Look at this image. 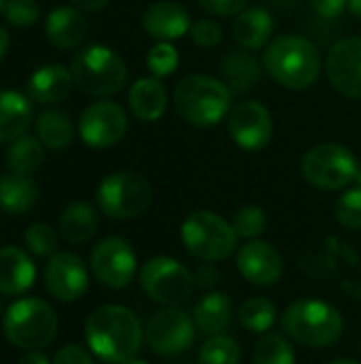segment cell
Segmentation results:
<instances>
[{
	"mask_svg": "<svg viewBox=\"0 0 361 364\" xmlns=\"http://www.w3.org/2000/svg\"><path fill=\"white\" fill-rule=\"evenodd\" d=\"M311 6L323 19H336L349 6V0H311Z\"/></svg>",
	"mask_w": 361,
	"mask_h": 364,
	"instance_id": "b9f144b4",
	"label": "cell"
},
{
	"mask_svg": "<svg viewBox=\"0 0 361 364\" xmlns=\"http://www.w3.org/2000/svg\"><path fill=\"white\" fill-rule=\"evenodd\" d=\"M47 292L60 303L79 301L89 288V275L85 262L72 252H57L49 258L45 269Z\"/></svg>",
	"mask_w": 361,
	"mask_h": 364,
	"instance_id": "2e32d148",
	"label": "cell"
},
{
	"mask_svg": "<svg viewBox=\"0 0 361 364\" xmlns=\"http://www.w3.org/2000/svg\"><path fill=\"white\" fill-rule=\"evenodd\" d=\"M360 173L355 154L338 143H319L311 147L302 158L304 179L319 190H343L349 188Z\"/></svg>",
	"mask_w": 361,
	"mask_h": 364,
	"instance_id": "9c48e42d",
	"label": "cell"
},
{
	"mask_svg": "<svg viewBox=\"0 0 361 364\" xmlns=\"http://www.w3.org/2000/svg\"><path fill=\"white\" fill-rule=\"evenodd\" d=\"M349 13L353 15V17H357L361 19V0H349Z\"/></svg>",
	"mask_w": 361,
	"mask_h": 364,
	"instance_id": "7dc6e473",
	"label": "cell"
},
{
	"mask_svg": "<svg viewBox=\"0 0 361 364\" xmlns=\"http://www.w3.org/2000/svg\"><path fill=\"white\" fill-rule=\"evenodd\" d=\"M281 328L291 341L321 350L338 343L345 331V320L340 311L326 301L300 299L283 311Z\"/></svg>",
	"mask_w": 361,
	"mask_h": 364,
	"instance_id": "277c9868",
	"label": "cell"
},
{
	"mask_svg": "<svg viewBox=\"0 0 361 364\" xmlns=\"http://www.w3.org/2000/svg\"><path fill=\"white\" fill-rule=\"evenodd\" d=\"M236 269L249 284L268 288L283 277V258L268 241L251 239L238 250Z\"/></svg>",
	"mask_w": 361,
	"mask_h": 364,
	"instance_id": "e0dca14e",
	"label": "cell"
},
{
	"mask_svg": "<svg viewBox=\"0 0 361 364\" xmlns=\"http://www.w3.org/2000/svg\"><path fill=\"white\" fill-rule=\"evenodd\" d=\"M336 220L347 230H361V186L343 192L336 203Z\"/></svg>",
	"mask_w": 361,
	"mask_h": 364,
	"instance_id": "8d00e7d4",
	"label": "cell"
},
{
	"mask_svg": "<svg viewBox=\"0 0 361 364\" xmlns=\"http://www.w3.org/2000/svg\"><path fill=\"white\" fill-rule=\"evenodd\" d=\"M189 34H191V41L198 45V47H217L221 41H223V30L221 26L211 19V17H200L191 23L189 28Z\"/></svg>",
	"mask_w": 361,
	"mask_h": 364,
	"instance_id": "f35d334b",
	"label": "cell"
},
{
	"mask_svg": "<svg viewBox=\"0 0 361 364\" xmlns=\"http://www.w3.org/2000/svg\"><path fill=\"white\" fill-rule=\"evenodd\" d=\"M277 318H279V309L266 296H249L240 305V311H238V320H240L243 328L249 333H255V335L270 333Z\"/></svg>",
	"mask_w": 361,
	"mask_h": 364,
	"instance_id": "4dcf8cb0",
	"label": "cell"
},
{
	"mask_svg": "<svg viewBox=\"0 0 361 364\" xmlns=\"http://www.w3.org/2000/svg\"><path fill=\"white\" fill-rule=\"evenodd\" d=\"M300 0H270V4H274L277 9H291V6H296Z\"/></svg>",
	"mask_w": 361,
	"mask_h": 364,
	"instance_id": "c3c4849f",
	"label": "cell"
},
{
	"mask_svg": "<svg viewBox=\"0 0 361 364\" xmlns=\"http://www.w3.org/2000/svg\"><path fill=\"white\" fill-rule=\"evenodd\" d=\"M74 85L72 73L62 64H45L36 68L28 79V98L40 105H53L64 100Z\"/></svg>",
	"mask_w": 361,
	"mask_h": 364,
	"instance_id": "ffe728a7",
	"label": "cell"
},
{
	"mask_svg": "<svg viewBox=\"0 0 361 364\" xmlns=\"http://www.w3.org/2000/svg\"><path fill=\"white\" fill-rule=\"evenodd\" d=\"M153 188L149 179L136 171H115L106 175L98 190V209L111 220H132L149 209Z\"/></svg>",
	"mask_w": 361,
	"mask_h": 364,
	"instance_id": "ba28073f",
	"label": "cell"
},
{
	"mask_svg": "<svg viewBox=\"0 0 361 364\" xmlns=\"http://www.w3.org/2000/svg\"><path fill=\"white\" fill-rule=\"evenodd\" d=\"M143 292L162 307H181L196 290V277L174 258H149L138 273Z\"/></svg>",
	"mask_w": 361,
	"mask_h": 364,
	"instance_id": "30bf717a",
	"label": "cell"
},
{
	"mask_svg": "<svg viewBox=\"0 0 361 364\" xmlns=\"http://www.w3.org/2000/svg\"><path fill=\"white\" fill-rule=\"evenodd\" d=\"M51 364H94L91 356L79 346H64Z\"/></svg>",
	"mask_w": 361,
	"mask_h": 364,
	"instance_id": "60d3db41",
	"label": "cell"
},
{
	"mask_svg": "<svg viewBox=\"0 0 361 364\" xmlns=\"http://www.w3.org/2000/svg\"><path fill=\"white\" fill-rule=\"evenodd\" d=\"M128 130V115L121 105L113 100L91 102L79 117V136L94 149L117 145Z\"/></svg>",
	"mask_w": 361,
	"mask_h": 364,
	"instance_id": "4fadbf2b",
	"label": "cell"
},
{
	"mask_svg": "<svg viewBox=\"0 0 361 364\" xmlns=\"http://www.w3.org/2000/svg\"><path fill=\"white\" fill-rule=\"evenodd\" d=\"M196 284L200 286V288H211V286H215L217 282H219V273H217V269L209 262V264H202L198 271H196Z\"/></svg>",
	"mask_w": 361,
	"mask_h": 364,
	"instance_id": "7bdbcfd3",
	"label": "cell"
},
{
	"mask_svg": "<svg viewBox=\"0 0 361 364\" xmlns=\"http://www.w3.org/2000/svg\"><path fill=\"white\" fill-rule=\"evenodd\" d=\"M74 85L89 96H113L128 79L126 62L106 45H89L74 53L70 62Z\"/></svg>",
	"mask_w": 361,
	"mask_h": 364,
	"instance_id": "5b68a950",
	"label": "cell"
},
{
	"mask_svg": "<svg viewBox=\"0 0 361 364\" xmlns=\"http://www.w3.org/2000/svg\"><path fill=\"white\" fill-rule=\"evenodd\" d=\"M57 230H60L62 239L72 245L87 243L98 230V213L89 203L74 200L62 211Z\"/></svg>",
	"mask_w": 361,
	"mask_h": 364,
	"instance_id": "4316f807",
	"label": "cell"
},
{
	"mask_svg": "<svg viewBox=\"0 0 361 364\" xmlns=\"http://www.w3.org/2000/svg\"><path fill=\"white\" fill-rule=\"evenodd\" d=\"M240 363V348L236 339L228 335H213L209 337L198 354V364H238Z\"/></svg>",
	"mask_w": 361,
	"mask_h": 364,
	"instance_id": "d6a6232c",
	"label": "cell"
},
{
	"mask_svg": "<svg viewBox=\"0 0 361 364\" xmlns=\"http://www.w3.org/2000/svg\"><path fill=\"white\" fill-rule=\"evenodd\" d=\"M2 331L19 350H43L57 335V316L43 299H19L6 309Z\"/></svg>",
	"mask_w": 361,
	"mask_h": 364,
	"instance_id": "52a82bcc",
	"label": "cell"
},
{
	"mask_svg": "<svg viewBox=\"0 0 361 364\" xmlns=\"http://www.w3.org/2000/svg\"><path fill=\"white\" fill-rule=\"evenodd\" d=\"M128 105L140 122H157L168 109V90L157 77L136 79L128 92Z\"/></svg>",
	"mask_w": 361,
	"mask_h": 364,
	"instance_id": "7402d4cb",
	"label": "cell"
},
{
	"mask_svg": "<svg viewBox=\"0 0 361 364\" xmlns=\"http://www.w3.org/2000/svg\"><path fill=\"white\" fill-rule=\"evenodd\" d=\"M232 314H234L232 299L226 292H209L196 303L191 318L200 333L213 337V335H221L230 326Z\"/></svg>",
	"mask_w": 361,
	"mask_h": 364,
	"instance_id": "d4e9b609",
	"label": "cell"
},
{
	"mask_svg": "<svg viewBox=\"0 0 361 364\" xmlns=\"http://www.w3.org/2000/svg\"><path fill=\"white\" fill-rule=\"evenodd\" d=\"M45 160V145L38 141V136L21 134L15 141H11L6 149V164L13 173L32 175L40 168Z\"/></svg>",
	"mask_w": 361,
	"mask_h": 364,
	"instance_id": "f546056e",
	"label": "cell"
},
{
	"mask_svg": "<svg viewBox=\"0 0 361 364\" xmlns=\"http://www.w3.org/2000/svg\"><path fill=\"white\" fill-rule=\"evenodd\" d=\"M219 75L232 94H247L262 79V64L249 49L230 51L219 64Z\"/></svg>",
	"mask_w": 361,
	"mask_h": 364,
	"instance_id": "603a6c76",
	"label": "cell"
},
{
	"mask_svg": "<svg viewBox=\"0 0 361 364\" xmlns=\"http://www.w3.org/2000/svg\"><path fill=\"white\" fill-rule=\"evenodd\" d=\"M36 181L30 175L11 171L0 179V209L11 215H21L30 211L36 203Z\"/></svg>",
	"mask_w": 361,
	"mask_h": 364,
	"instance_id": "83f0119b",
	"label": "cell"
},
{
	"mask_svg": "<svg viewBox=\"0 0 361 364\" xmlns=\"http://www.w3.org/2000/svg\"><path fill=\"white\" fill-rule=\"evenodd\" d=\"M172 100L179 115L196 128L217 126L232 111L230 87L221 79L200 73L183 77L174 87Z\"/></svg>",
	"mask_w": 361,
	"mask_h": 364,
	"instance_id": "3957f363",
	"label": "cell"
},
{
	"mask_svg": "<svg viewBox=\"0 0 361 364\" xmlns=\"http://www.w3.org/2000/svg\"><path fill=\"white\" fill-rule=\"evenodd\" d=\"M0 311H2V303H0Z\"/></svg>",
	"mask_w": 361,
	"mask_h": 364,
	"instance_id": "db71d44e",
	"label": "cell"
},
{
	"mask_svg": "<svg viewBox=\"0 0 361 364\" xmlns=\"http://www.w3.org/2000/svg\"><path fill=\"white\" fill-rule=\"evenodd\" d=\"M355 183H357V186H361V164H360V173H357V179H355Z\"/></svg>",
	"mask_w": 361,
	"mask_h": 364,
	"instance_id": "816d5d0a",
	"label": "cell"
},
{
	"mask_svg": "<svg viewBox=\"0 0 361 364\" xmlns=\"http://www.w3.org/2000/svg\"><path fill=\"white\" fill-rule=\"evenodd\" d=\"M57 243H60L57 232L49 224L36 222V224L28 226V230H26V245L34 256H40V258L55 256Z\"/></svg>",
	"mask_w": 361,
	"mask_h": 364,
	"instance_id": "d590c367",
	"label": "cell"
},
{
	"mask_svg": "<svg viewBox=\"0 0 361 364\" xmlns=\"http://www.w3.org/2000/svg\"><path fill=\"white\" fill-rule=\"evenodd\" d=\"M179 66V51L172 43L168 41H160L155 43L149 53H147V68L151 70L153 77L164 79L168 75H172Z\"/></svg>",
	"mask_w": 361,
	"mask_h": 364,
	"instance_id": "e575fe53",
	"label": "cell"
},
{
	"mask_svg": "<svg viewBox=\"0 0 361 364\" xmlns=\"http://www.w3.org/2000/svg\"><path fill=\"white\" fill-rule=\"evenodd\" d=\"M249 0H198V4L211 13V15H219V17H232L245 11Z\"/></svg>",
	"mask_w": 361,
	"mask_h": 364,
	"instance_id": "ab89813d",
	"label": "cell"
},
{
	"mask_svg": "<svg viewBox=\"0 0 361 364\" xmlns=\"http://www.w3.org/2000/svg\"><path fill=\"white\" fill-rule=\"evenodd\" d=\"M2 13L9 23L17 28H28L38 19V4L36 0H6Z\"/></svg>",
	"mask_w": 361,
	"mask_h": 364,
	"instance_id": "74e56055",
	"label": "cell"
},
{
	"mask_svg": "<svg viewBox=\"0 0 361 364\" xmlns=\"http://www.w3.org/2000/svg\"><path fill=\"white\" fill-rule=\"evenodd\" d=\"M36 136L49 149H64L74 136L72 119L62 109H47L36 119Z\"/></svg>",
	"mask_w": 361,
	"mask_h": 364,
	"instance_id": "f1b7e54d",
	"label": "cell"
},
{
	"mask_svg": "<svg viewBox=\"0 0 361 364\" xmlns=\"http://www.w3.org/2000/svg\"><path fill=\"white\" fill-rule=\"evenodd\" d=\"M191 17L185 6L172 0H157L143 13V28L149 36L157 41H177L183 38L191 28Z\"/></svg>",
	"mask_w": 361,
	"mask_h": 364,
	"instance_id": "ac0fdd59",
	"label": "cell"
},
{
	"mask_svg": "<svg viewBox=\"0 0 361 364\" xmlns=\"http://www.w3.org/2000/svg\"><path fill=\"white\" fill-rule=\"evenodd\" d=\"M196 331L194 318L183 307H162L151 314L145 328V339L155 354L177 356L194 346Z\"/></svg>",
	"mask_w": 361,
	"mask_h": 364,
	"instance_id": "8fae6325",
	"label": "cell"
},
{
	"mask_svg": "<svg viewBox=\"0 0 361 364\" xmlns=\"http://www.w3.org/2000/svg\"><path fill=\"white\" fill-rule=\"evenodd\" d=\"M228 130L232 141L245 151L264 149L274 134L270 111L257 100H243L232 107L228 115Z\"/></svg>",
	"mask_w": 361,
	"mask_h": 364,
	"instance_id": "5bb4252c",
	"label": "cell"
},
{
	"mask_svg": "<svg viewBox=\"0 0 361 364\" xmlns=\"http://www.w3.org/2000/svg\"><path fill=\"white\" fill-rule=\"evenodd\" d=\"M232 226H234V230H236L238 237L251 241V239H257V237H262L266 232L268 218H266V211L262 207L247 205V207H240L234 213Z\"/></svg>",
	"mask_w": 361,
	"mask_h": 364,
	"instance_id": "836d02e7",
	"label": "cell"
},
{
	"mask_svg": "<svg viewBox=\"0 0 361 364\" xmlns=\"http://www.w3.org/2000/svg\"><path fill=\"white\" fill-rule=\"evenodd\" d=\"M36 267L28 252L15 245L0 247V294L17 296L34 286Z\"/></svg>",
	"mask_w": 361,
	"mask_h": 364,
	"instance_id": "d6986e66",
	"label": "cell"
},
{
	"mask_svg": "<svg viewBox=\"0 0 361 364\" xmlns=\"http://www.w3.org/2000/svg\"><path fill=\"white\" fill-rule=\"evenodd\" d=\"M72 4L79 11H87V13H96L100 9H104L109 4V0H72Z\"/></svg>",
	"mask_w": 361,
	"mask_h": 364,
	"instance_id": "ee69618b",
	"label": "cell"
},
{
	"mask_svg": "<svg viewBox=\"0 0 361 364\" xmlns=\"http://www.w3.org/2000/svg\"><path fill=\"white\" fill-rule=\"evenodd\" d=\"M123 364H149L147 360H138V358H132V360H128V363Z\"/></svg>",
	"mask_w": 361,
	"mask_h": 364,
	"instance_id": "f907efd6",
	"label": "cell"
},
{
	"mask_svg": "<svg viewBox=\"0 0 361 364\" xmlns=\"http://www.w3.org/2000/svg\"><path fill=\"white\" fill-rule=\"evenodd\" d=\"M6 49H9V32H6V28L0 26V60L6 53Z\"/></svg>",
	"mask_w": 361,
	"mask_h": 364,
	"instance_id": "bcb514c9",
	"label": "cell"
},
{
	"mask_svg": "<svg viewBox=\"0 0 361 364\" xmlns=\"http://www.w3.org/2000/svg\"><path fill=\"white\" fill-rule=\"evenodd\" d=\"M89 267L94 277L113 290L128 288L138 271V258L134 247L121 237H106L91 250Z\"/></svg>",
	"mask_w": 361,
	"mask_h": 364,
	"instance_id": "7c38bea8",
	"label": "cell"
},
{
	"mask_svg": "<svg viewBox=\"0 0 361 364\" xmlns=\"http://www.w3.org/2000/svg\"><path fill=\"white\" fill-rule=\"evenodd\" d=\"M326 73L338 94L361 100V36L340 38L330 47Z\"/></svg>",
	"mask_w": 361,
	"mask_h": 364,
	"instance_id": "9a60e30c",
	"label": "cell"
},
{
	"mask_svg": "<svg viewBox=\"0 0 361 364\" xmlns=\"http://www.w3.org/2000/svg\"><path fill=\"white\" fill-rule=\"evenodd\" d=\"M274 30L272 13L264 6H251L236 15L234 21V38L243 49L255 51L270 43Z\"/></svg>",
	"mask_w": 361,
	"mask_h": 364,
	"instance_id": "cb8c5ba5",
	"label": "cell"
},
{
	"mask_svg": "<svg viewBox=\"0 0 361 364\" xmlns=\"http://www.w3.org/2000/svg\"><path fill=\"white\" fill-rule=\"evenodd\" d=\"M32 122V105L28 96L4 90L0 92V143H11L26 134Z\"/></svg>",
	"mask_w": 361,
	"mask_h": 364,
	"instance_id": "484cf974",
	"label": "cell"
},
{
	"mask_svg": "<svg viewBox=\"0 0 361 364\" xmlns=\"http://www.w3.org/2000/svg\"><path fill=\"white\" fill-rule=\"evenodd\" d=\"M262 64L266 73L287 90H309L321 75L317 45L300 34H281L266 45Z\"/></svg>",
	"mask_w": 361,
	"mask_h": 364,
	"instance_id": "7a4b0ae2",
	"label": "cell"
},
{
	"mask_svg": "<svg viewBox=\"0 0 361 364\" xmlns=\"http://www.w3.org/2000/svg\"><path fill=\"white\" fill-rule=\"evenodd\" d=\"M19 364H51V363H49L47 354H43V352H38V350H30V352H26V354L21 356Z\"/></svg>",
	"mask_w": 361,
	"mask_h": 364,
	"instance_id": "f6af8a7d",
	"label": "cell"
},
{
	"mask_svg": "<svg viewBox=\"0 0 361 364\" xmlns=\"http://www.w3.org/2000/svg\"><path fill=\"white\" fill-rule=\"evenodd\" d=\"M143 337L140 320L121 305L98 307L85 322V341L89 350L106 364L132 360L143 346Z\"/></svg>",
	"mask_w": 361,
	"mask_h": 364,
	"instance_id": "6da1fadb",
	"label": "cell"
},
{
	"mask_svg": "<svg viewBox=\"0 0 361 364\" xmlns=\"http://www.w3.org/2000/svg\"><path fill=\"white\" fill-rule=\"evenodd\" d=\"M181 241L194 258L202 262H219L234 254L238 235L232 222L215 211H194L181 224Z\"/></svg>",
	"mask_w": 361,
	"mask_h": 364,
	"instance_id": "8992f818",
	"label": "cell"
},
{
	"mask_svg": "<svg viewBox=\"0 0 361 364\" xmlns=\"http://www.w3.org/2000/svg\"><path fill=\"white\" fill-rule=\"evenodd\" d=\"M4 4H6V0H0V13H2V9H4Z\"/></svg>",
	"mask_w": 361,
	"mask_h": 364,
	"instance_id": "f5cc1de1",
	"label": "cell"
},
{
	"mask_svg": "<svg viewBox=\"0 0 361 364\" xmlns=\"http://www.w3.org/2000/svg\"><path fill=\"white\" fill-rule=\"evenodd\" d=\"M330 364H361L357 360H351V358H338V360H332Z\"/></svg>",
	"mask_w": 361,
	"mask_h": 364,
	"instance_id": "681fc988",
	"label": "cell"
},
{
	"mask_svg": "<svg viewBox=\"0 0 361 364\" xmlns=\"http://www.w3.org/2000/svg\"><path fill=\"white\" fill-rule=\"evenodd\" d=\"M253 364H296V350L285 335L264 333L255 341Z\"/></svg>",
	"mask_w": 361,
	"mask_h": 364,
	"instance_id": "1f68e13d",
	"label": "cell"
},
{
	"mask_svg": "<svg viewBox=\"0 0 361 364\" xmlns=\"http://www.w3.org/2000/svg\"><path fill=\"white\" fill-rule=\"evenodd\" d=\"M45 34L57 49H74L87 34V21L77 6H57L45 19Z\"/></svg>",
	"mask_w": 361,
	"mask_h": 364,
	"instance_id": "44dd1931",
	"label": "cell"
}]
</instances>
